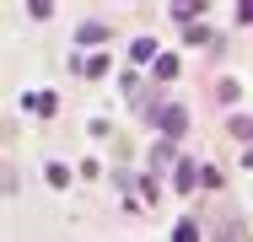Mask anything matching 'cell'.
<instances>
[{"label":"cell","mask_w":253,"mask_h":242,"mask_svg":"<svg viewBox=\"0 0 253 242\" xmlns=\"http://www.w3.org/2000/svg\"><path fill=\"white\" fill-rule=\"evenodd\" d=\"M178 16H183V22H189V16H205V0H183V5H178Z\"/></svg>","instance_id":"obj_6"},{"label":"cell","mask_w":253,"mask_h":242,"mask_svg":"<svg viewBox=\"0 0 253 242\" xmlns=\"http://www.w3.org/2000/svg\"><path fill=\"white\" fill-rule=\"evenodd\" d=\"M43 172H49V183H54V189H65V183H70V167H65V161H49Z\"/></svg>","instance_id":"obj_4"},{"label":"cell","mask_w":253,"mask_h":242,"mask_svg":"<svg viewBox=\"0 0 253 242\" xmlns=\"http://www.w3.org/2000/svg\"><path fill=\"white\" fill-rule=\"evenodd\" d=\"M76 38H81V43H102V38H108V27H102V22H86Z\"/></svg>","instance_id":"obj_3"},{"label":"cell","mask_w":253,"mask_h":242,"mask_svg":"<svg viewBox=\"0 0 253 242\" xmlns=\"http://www.w3.org/2000/svg\"><path fill=\"white\" fill-rule=\"evenodd\" d=\"M200 237V232H194V221H183V226H178V242H194Z\"/></svg>","instance_id":"obj_8"},{"label":"cell","mask_w":253,"mask_h":242,"mask_svg":"<svg viewBox=\"0 0 253 242\" xmlns=\"http://www.w3.org/2000/svg\"><path fill=\"white\" fill-rule=\"evenodd\" d=\"M156 124H162V135H167V140H178V135H183V129H189V113H183V108H178V102H167V108H162V113H156Z\"/></svg>","instance_id":"obj_1"},{"label":"cell","mask_w":253,"mask_h":242,"mask_svg":"<svg viewBox=\"0 0 253 242\" xmlns=\"http://www.w3.org/2000/svg\"><path fill=\"white\" fill-rule=\"evenodd\" d=\"M156 76H162V81H172V76H178V59H172V54H162V59H156Z\"/></svg>","instance_id":"obj_5"},{"label":"cell","mask_w":253,"mask_h":242,"mask_svg":"<svg viewBox=\"0 0 253 242\" xmlns=\"http://www.w3.org/2000/svg\"><path fill=\"white\" fill-rule=\"evenodd\" d=\"M200 172H205V167H194V161H183V167H178V189H183V194H194V183H200Z\"/></svg>","instance_id":"obj_2"},{"label":"cell","mask_w":253,"mask_h":242,"mask_svg":"<svg viewBox=\"0 0 253 242\" xmlns=\"http://www.w3.org/2000/svg\"><path fill=\"white\" fill-rule=\"evenodd\" d=\"M237 22H253V0H248V5H237Z\"/></svg>","instance_id":"obj_9"},{"label":"cell","mask_w":253,"mask_h":242,"mask_svg":"<svg viewBox=\"0 0 253 242\" xmlns=\"http://www.w3.org/2000/svg\"><path fill=\"white\" fill-rule=\"evenodd\" d=\"M232 135L237 140H253V119H232Z\"/></svg>","instance_id":"obj_7"}]
</instances>
